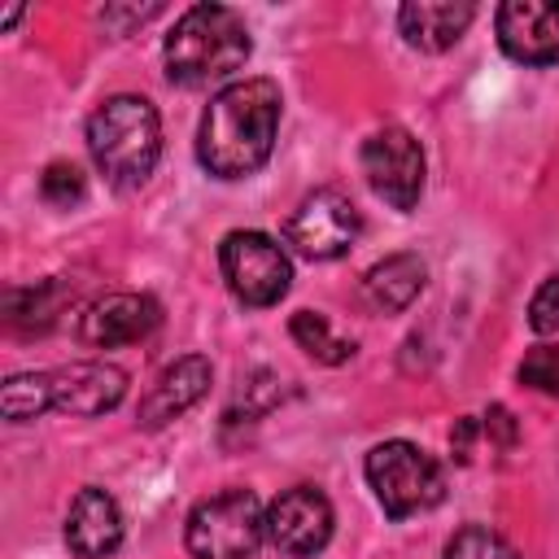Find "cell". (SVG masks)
<instances>
[{
  "label": "cell",
  "mask_w": 559,
  "mask_h": 559,
  "mask_svg": "<svg viewBox=\"0 0 559 559\" xmlns=\"http://www.w3.org/2000/svg\"><path fill=\"white\" fill-rule=\"evenodd\" d=\"M253 52L249 26L227 4H192L179 13L162 44L166 79L179 87H210L231 79Z\"/></svg>",
  "instance_id": "2"
},
{
  "label": "cell",
  "mask_w": 559,
  "mask_h": 559,
  "mask_svg": "<svg viewBox=\"0 0 559 559\" xmlns=\"http://www.w3.org/2000/svg\"><path fill=\"white\" fill-rule=\"evenodd\" d=\"M332 502L314 485H293L266 507V542L288 559H310L332 542Z\"/></svg>",
  "instance_id": "9"
},
{
  "label": "cell",
  "mask_w": 559,
  "mask_h": 559,
  "mask_svg": "<svg viewBox=\"0 0 559 559\" xmlns=\"http://www.w3.org/2000/svg\"><path fill=\"white\" fill-rule=\"evenodd\" d=\"M280 83L275 79H236L210 96L197 127V162L214 179H249L271 162L280 131Z\"/></svg>",
  "instance_id": "1"
},
{
  "label": "cell",
  "mask_w": 559,
  "mask_h": 559,
  "mask_svg": "<svg viewBox=\"0 0 559 559\" xmlns=\"http://www.w3.org/2000/svg\"><path fill=\"white\" fill-rule=\"evenodd\" d=\"M17 17H22V9H4V17H0V26H4V31H9V26H13V22H17Z\"/></svg>",
  "instance_id": "26"
},
{
  "label": "cell",
  "mask_w": 559,
  "mask_h": 559,
  "mask_svg": "<svg viewBox=\"0 0 559 559\" xmlns=\"http://www.w3.org/2000/svg\"><path fill=\"white\" fill-rule=\"evenodd\" d=\"M476 4L467 0H411L397 9V31L419 52H445L472 26Z\"/></svg>",
  "instance_id": "15"
},
{
  "label": "cell",
  "mask_w": 559,
  "mask_h": 559,
  "mask_svg": "<svg viewBox=\"0 0 559 559\" xmlns=\"http://www.w3.org/2000/svg\"><path fill=\"white\" fill-rule=\"evenodd\" d=\"M498 44L520 66L559 61V0H507L493 13Z\"/></svg>",
  "instance_id": "10"
},
{
  "label": "cell",
  "mask_w": 559,
  "mask_h": 559,
  "mask_svg": "<svg viewBox=\"0 0 559 559\" xmlns=\"http://www.w3.org/2000/svg\"><path fill=\"white\" fill-rule=\"evenodd\" d=\"M367 485L380 502V511L389 520H406V515H419L428 507H437L445 498V472L441 463L419 450L415 441L406 437H393V441H380L367 450Z\"/></svg>",
  "instance_id": "4"
},
{
  "label": "cell",
  "mask_w": 559,
  "mask_h": 559,
  "mask_svg": "<svg viewBox=\"0 0 559 559\" xmlns=\"http://www.w3.org/2000/svg\"><path fill=\"white\" fill-rule=\"evenodd\" d=\"M66 546L79 559H109L122 546V511L109 489L83 485L66 511Z\"/></svg>",
  "instance_id": "14"
},
{
  "label": "cell",
  "mask_w": 559,
  "mask_h": 559,
  "mask_svg": "<svg viewBox=\"0 0 559 559\" xmlns=\"http://www.w3.org/2000/svg\"><path fill=\"white\" fill-rule=\"evenodd\" d=\"M362 175L371 192L389 205L411 214L424 197V148L406 127H380L362 140Z\"/></svg>",
  "instance_id": "7"
},
{
  "label": "cell",
  "mask_w": 559,
  "mask_h": 559,
  "mask_svg": "<svg viewBox=\"0 0 559 559\" xmlns=\"http://www.w3.org/2000/svg\"><path fill=\"white\" fill-rule=\"evenodd\" d=\"M162 323V306L148 293H109L92 301L79 319V336L92 349H118V345H140L153 336Z\"/></svg>",
  "instance_id": "12"
},
{
  "label": "cell",
  "mask_w": 559,
  "mask_h": 559,
  "mask_svg": "<svg viewBox=\"0 0 559 559\" xmlns=\"http://www.w3.org/2000/svg\"><path fill=\"white\" fill-rule=\"evenodd\" d=\"M48 389H52V411L92 419V415H109L127 397V371L100 358L61 362L48 371Z\"/></svg>",
  "instance_id": "11"
},
{
  "label": "cell",
  "mask_w": 559,
  "mask_h": 559,
  "mask_svg": "<svg viewBox=\"0 0 559 559\" xmlns=\"http://www.w3.org/2000/svg\"><path fill=\"white\" fill-rule=\"evenodd\" d=\"M288 332H293V341H297L314 362L336 367V362H345V358L354 354V341H341V336L328 328V319H323L319 310H297V314L288 319Z\"/></svg>",
  "instance_id": "18"
},
{
  "label": "cell",
  "mask_w": 559,
  "mask_h": 559,
  "mask_svg": "<svg viewBox=\"0 0 559 559\" xmlns=\"http://www.w3.org/2000/svg\"><path fill=\"white\" fill-rule=\"evenodd\" d=\"M9 323L13 328H35V332H44L57 314V301H61V280H44V284H35V288H13L9 297Z\"/></svg>",
  "instance_id": "19"
},
{
  "label": "cell",
  "mask_w": 559,
  "mask_h": 559,
  "mask_svg": "<svg viewBox=\"0 0 559 559\" xmlns=\"http://www.w3.org/2000/svg\"><path fill=\"white\" fill-rule=\"evenodd\" d=\"M476 428H480V424L467 415V419H459V428L450 432V450L459 454V463H467V450H472V437H476Z\"/></svg>",
  "instance_id": "25"
},
{
  "label": "cell",
  "mask_w": 559,
  "mask_h": 559,
  "mask_svg": "<svg viewBox=\"0 0 559 559\" xmlns=\"http://www.w3.org/2000/svg\"><path fill=\"white\" fill-rule=\"evenodd\" d=\"M218 266L236 301L262 310L275 306L293 284V262L266 231H227L218 245Z\"/></svg>",
  "instance_id": "6"
},
{
  "label": "cell",
  "mask_w": 559,
  "mask_h": 559,
  "mask_svg": "<svg viewBox=\"0 0 559 559\" xmlns=\"http://www.w3.org/2000/svg\"><path fill=\"white\" fill-rule=\"evenodd\" d=\"M39 197L48 205H57V210H70V205H79L87 197V179H83V170L74 162H48L44 175H39Z\"/></svg>",
  "instance_id": "21"
},
{
  "label": "cell",
  "mask_w": 559,
  "mask_h": 559,
  "mask_svg": "<svg viewBox=\"0 0 559 559\" xmlns=\"http://www.w3.org/2000/svg\"><path fill=\"white\" fill-rule=\"evenodd\" d=\"M424 284H428V271L415 253H389L362 275V297L371 301V310L397 314L424 293Z\"/></svg>",
  "instance_id": "16"
},
{
  "label": "cell",
  "mask_w": 559,
  "mask_h": 559,
  "mask_svg": "<svg viewBox=\"0 0 559 559\" xmlns=\"http://www.w3.org/2000/svg\"><path fill=\"white\" fill-rule=\"evenodd\" d=\"M266 537V507L253 489H218L188 511V555L192 559H253Z\"/></svg>",
  "instance_id": "5"
},
{
  "label": "cell",
  "mask_w": 559,
  "mask_h": 559,
  "mask_svg": "<svg viewBox=\"0 0 559 559\" xmlns=\"http://www.w3.org/2000/svg\"><path fill=\"white\" fill-rule=\"evenodd\" d=\"M485 432H498V441H502V445H511V441H515L511 411H507V406H489V415H485Z\"/></svg>",
  "instance_id": "24"
},
{
  "label": "cell",
  "mask_w": 559,
  "mask_h": 559,
  "mask_svg": "<svg viewBox=\"0 0 559 559\" xmlns=\"http://www.w3.org/2000/svg\"><path fill=\"white\" fill-rule=\"evenodd\" d=\"M520 384L542 389V393H559V345H533L520 362Z\"/></svg>",
  "instance_id": "22"
},
{
  "label": "cell",
  "mask_w": 559,
  "mask_h": 559,
  "mask_svg": "<svg viewBox=\"0 0 559 559\" xmlns=\"http://www.w3.org/2000/svg\"><path fill=\"white\" fill-rule=\"evenodd\" d=\"M210 380H214V367L205 354H183L175 362H166L157 371V380L148 384V393L140 397V428H166L175 424L183 411H192L205 393H210Z\"/></svg>",
  "instance_id": "13"
},
{
  "label": "cell",
  "mask_w": 559,
  "mask_h": 559,
  "mask_svg": "<svg viewBox=\"0 0 559 559\" xmlns=\"http://www.w3.org/2000/svg\"><path fill=\"white\" fill-rule=\"evenodd\" d=\"M528 328H533L537 336L559 332V271L537 284V293H533V301H528Z\"/></svg>",
  "instance_id": "23"
},
{
  "label": "cell",
  "mask_w": 559,
  "mask_h": 559,
  "mask_svg": "<svg viewBox=\"0 0 559 559\" xmlns=\"http://www.w3.org/2000/svg\"><path fill=\"white\" fill-rule=\"evenodd\" d=\"M441 559H520V550L498 528H489V524H463L445 542Z\"/></svg>",
  "instance_id": "20"
},
{
  "label": "cell",
  "mask_w": 559,
  "mask_h": 559,
  "mask_svg": "<svg viewBox=\"0 0 559 559\" xmlns=\"http://www.w3.org/2000/svg\"><path fill=\"white\" fill-rule=\"evenodd\" d=\"M358 231H362L358 205L341 188H319V192L301 197V205L293 210V218L284 227V240L310 262H332V258L349 253Z\"/></svg>",
  "instance_id": "8"
},
{
  "label": "cell",
  "mask_w": 559,
  "mask_h": 559,
  "mask_svg": "<svg viewBox=\"0 0 559 559\" xmlns=\"http://www.w3.org/2000/svg\"><path fill=\"white\" fill-rule=\"evenodd\" d=\"M87 153L114 188H140L162 157L157 105L131 92L100 100L87 118Z\"/></svg>",
  "instance_id": "3"
},
{
  "label": "cell",
  "mask_w": 559,
  "mask_h": 559,
  "mask_svg": "<svg viewBox=\"0 0 559 559\" xmlns=\"http://www.w3.org/2000/svg\"><path fill=\"white\" fill-rule=\"evenodd\" d=\"M44 411H52L48 371H17V376L4 380V389H0V415H4L9 424L39 419Z\"/></svg>",
  "instance_id": "17"
}]
</instances>
